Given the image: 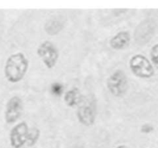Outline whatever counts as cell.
<instances>
[{
  "label": "cell",
  "instance_id": "cell-1",
  "mask_svg": "<svg viewBox=\"0 0 158 148\" xmlns=\"http://www.w3.org/2000/svg\"><path fill=\"white\" fill-rule=\"evenodd\" d=\"M30 62L22 52L14 53L9 56L4 67V75L9 82L13 84L21 82L28 71Z\"/></svg>",
  "mask_w": 158,
  "mask_h": 148
},
{
  "label": "cell",
  "instance_id": "cell-2",
  "mask_svg": "<svg viewBox=\"0 0 158 148\" xmlns=\"http://www.w3.org/2000/svg\"><path fill=\"white\" fill-rule=\"evenodd\" d=\"M76 116L79 123L83 126H93L97 116L96 103L93 98L82 97L77 106Z\"/></svg>",
  "mask_w": 158,
  "mask_h": 148
},
{
  "label": "cell",
  "instance_id": "cell-3",
  "mask_svg": "<svg viewBox=\"0 0 158 148\" xmlns=\"http://www.w3.org/2000/svg\"><path fill=\"white\" fill-rule=\"evenodd\" d=\"M131 72L139 78H150L154 75V68L146 56L137 54L132 56L129 61Z\"/></svg>",
  "mask_w": 158,
  "mask_h": 148
},
{
  "label": "cell",
  "instance_id": "cell-4",
  "mask_svg": "<svg viewBox=\"0 0 158 148\" xmlns=\"http://www.w3.org/2000/svg\"><path fill=\"white\" fill-rule=\"evenodd\" d=\"M106 86L113 96L120 98L125 95L129 88V81L125 71L118 69L112 72L106 82Z\"/></svg>",
  "mask_w": 158,
  "mask_h": 148
},
{
  "label": "cell",
  "instance_id": "cell-5",
  "mask_svg": "<svg viewBox=\"0 0 158 148\" xmlns=\"http://www.w3.org/2000/svg\"><path fill=\"white\" fill-rule=\"evenodd\" d=\"M36 54L48 69L54 68L59 59L58 49L50 40L40 43L36 49Z\"/></svg>",
  "mask_w": 158,
  "mask_h": 148
},
{
  "label": "cell",
  "instance_id": "cell-6",
  "mask_svg": "<svg viewBox=\"0 0 158 148\" xmlns=\"http://www.w3.org/2000/svg\"><path fill=\"white\" fill-rule=\"evenodd\" d=\"M23 111V102L17 95L11 97L6 104L4 119L7 124H13L20 118Z\"/></svg>",
  "mask_w": 158,
  "mask_h": 148
},
{
  "label": "cell",
  "instance_id": "cell-7",
  "mask_svg": "<svg viewBox=\"0 0 158 148\" xmlns=\"http://www.w3.org/2000/svg\"><path fill=\"white\" fill-rule=\"evenodd\" d=\"M30 127L27 122L18 123L11 129L10 133V145L13 148H21L27 144Z\"/></svg>",
  "mask_w": 158,
  "mask_h": 148
},
{
  "label": "cell",
  "instance_id": "cell-8",
  "mask_svg": "<svg viewBox=\"0 0 158 148\" xmlns=\"http://www.w3.org/2000/svg\"><path fill=\"white\" fill-rule=\"evenodd\" d=\"M154 34V26L150 19H145L139 24L134 32V38L138 44L149 42Z\"/></svg>",
  "mask_w": 158,
  "mask_h": 148
},
{
  "label": "cell",
  "instance_id": "cell-9",
  "mask_svg": "<svg viewBox=\"0 0 158 148\" xmlns=\"http://www.w3.org/2000/svg\"><path fill=\"white\" fill-rule=\"evenodd\" d=\"M131 40L130 33L127 30L119 31L109 40V46L115 51H120L128 47Z\"/></svg>",
  "mask_w": 158,
  "mask_h": 148
},
{
  "label": "cell",
  "instance_id": "cell-10",
  "mask_svg": "<svg viewBox=\"0 0 158 148\" xmlns=\"http://www.w3.org/2000/svg\"><path fill=\"white\" fill-rule=\"evenodd\" d=\"M65 27V21L60 16L50 18L44 24V30L50 36H55L63 30Z\"/></svg>",
  "mask_w": 158,
  "mask_h": 148
},
{
  "label": "cell",
  "instance_id": "cell-11",
  "mask_svg": "<svg viewBox=\"0 0 158 148\" xmlns=\"http://www.w3.org/2000/svg\"><path fill=\"white\" fill-rule=\"evenodd\" d=\"M83 96L81 95L80 90L76 87L71 88L64 93V101L65 104L70 108L76 107L79 105Z\"/></svg>",
  "mask_w": 158,
  "mask_h": 148
},
{
  "label": "cell",
  "instance_id": "cell-12",
  "mask_svg": "<svg viewBox=\"0 0 158 148\" xmlns=\"http://www.w3.org/2000/svg\"><path fill=\"white\" fill-rule=\"evenodd\" d=\"M40 137V130L39 128L37 127H31L30 128V131H29L28 139H27V145L29 146H34L36 143V142L39 140Z\"/></svg>",
  "mask_w": 158,
  "mask_h": 148
},
{
  "label": "cell",
  "instance_id": "cell-13",
  "mask_svg": "<svg viewBox=\"0 0 158 148\" xmlns=\"http://www.w3.org/2000/svg\"><path fill=\"white\" fill-rule=\"evenodd\" d=\"M150 61L153 67L158 69V44H154L150 51Z\"/></svg>",
  "mask_w": 158,
  "mask_h": 148
},
{
  "label": "cell",
  "instance_id": "cell-14",
  "mask_svg": "<svg viewBox=\"0 0 158 148\" xmlns=\"http://www.w3.org/2000/svg\"><path fill=\"white\" fill-rule=\"evenodd\" d=\"M64 91V87L62 84L59 82H54L51 84V92L52 95L55 96H60Z\"/></svg>",
  "mask_w": 158,
  "mask_h": 148
},
{
  "label": "cell",
  "instance_id": "cell-15",
  "mask_svg": "<svg viewBox=\"0 0 158 148\" xmlns=\"http://www.w3.org/2000/svg\"><path fill=\"white\" fill-rule=\"evenodd\" d=\"M153 129H154V128L150 123H145L140 128V131L143 133H150L152 131H153Z\"/></svg>",
  "mask_w": 158,
  "mask_h": 148
},
{
  "label": "cell",
  "instance_id": "cell-16",
  "mask_svg": "<svg viewBox=\"0 0 158 148\" xmlns=\"http://www.w3.org/2000/svg\"><path fill=\"white\" fill-rule=\"evenodd\" d=\"M116 148H130V146H127V145H119V146H117Z\"/></svg>",
  "mask_w": 158,
  "mask_h": 148
}]
</instances>
